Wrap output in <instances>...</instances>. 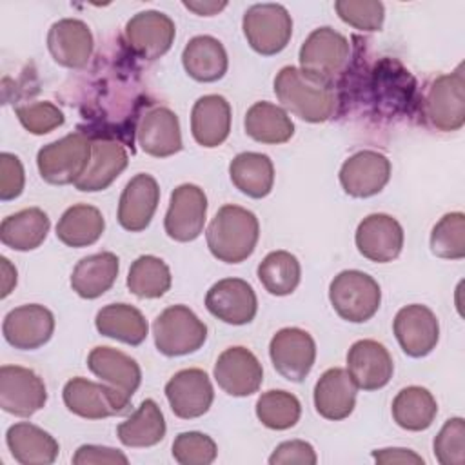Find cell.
Masks as SVG:
<instances>
[{"instance_id":"1","label":"cell","mask_w":465,"mask_h":465,"mask_svg":"<svg viewBox=\"0 0 465 465\" xmlns=\"http://www.w3.org/2000/svg\"><path fill=\"white\" fill-rule=\"evenodd\" d=\"M274 94L283 109L311 124L329 120L338 105L332 82L309 74L294 65L280 69L274 78Z\"/></svg>"},{"instance_id":"2","label":"cell","mask_w":465,"mask_h":465,"mask_svg":"<svg viewBox=\"0 0 465 465\" xmlns=\"http://www.w3.org/2000/svg\"><path fill=\"white\" fill-rule=\"evenodd\" d=\"M260 223L254 213L240 205H223L211 220L205 240L211 254L225 263L247 260L258 243Z\"/></svg>"},{"instance_id":"3","label":"cell","mask_w":465,"mask_h":465,"mask_svg":"<svg viewBox=\"0 0 465 465\" xmlns=\"http://www.w3.org/2000/svg\"><path fill=\"white\" fill-rule=\"evenodd\" d=\"M329 300L341 320L363 323L378 312L381 303V289L367 272L347 269L336 274L331 282Z\"/></svg>"},{"instance_id":"4","label":"cell","mask_w":465,"mask_h":465,"mask_svg":"<svg viewBox=\"0 0 465 465\" xmlns=\"http://www.w3.org/2000/svg\"><path fill=\"white\" fill-rule=\"evenodd\" d=\"M93 142L84 133H71L44 145L36 154L42 180L51 185H74L87 169Z\"/></svg>"},{"instance_id":"5","label":"cell","mask_w":465,"mask_h":465,"mask_svg":"<svg viewBox=\"0 0 465 465\" xmlns=\"http://www.w3.org/2000/svg\"><path fill=\"white\" fill-rule=\"evenodd\" d=\"M153 336L163 356H185L205 343L207 325L187 305H171L153 322Z\"/></svg>"},{"instance_id":"6","label":"cell","mask_w":465,"mask_h":465,"mask_svg":"<svg viewBox=\"0 0 465 465\" xmlns=\"http://www.w3.org/2000/svg\"><path fill=\"white\" fill-rule=\"evenodd\" d=\"M423 116L438 131L452 133L465 124L463 64L452 73L434 78L423 98Z\"/></svg>"},{"instance_id":"7","label":"cell","mask_w":465,"mask_h":465,"mask_svg":"<svg viewBox=\"0 0 465 465\" xmlns=\"http://www.w3.org/2000/svg\"><path fill=\"white\" fill-rule=\"evenodd\" d=\"M247 44L262 56L283 51L292 35V18L280 4H254L242 20Z\"/></svg>"},{"instance_id":"8","label":"cell","mask_w":465,"mask_h":465,"mask_svg":"<svg viewBox=\"0 0 465 465\" xmlns=\"http://www.w3.org/2000/svg\"><path fill=\"white\" fill-rule=\"evenodd\" d=\"M300 69L318 78L332 82L345 71L351 58L349 40L332 27L314 29L300 47Z\"/></svg>"},{"instance_id":"9","label":"cell","mask_w":465,"mask_h":465,"mask_svg":"<svg viewBox=\"0 0 465 465\" xmlns=\"http://www.w3.org/2000/svg\"><path fill=\"white\" fill-rule=\"evenodd\" d=\"M69 412L85 420H102L120 416L129 409L131 398L114 391L107 383H96L87 378H71L62 391Z\"/></svg>"},{"instance_id":"10","label":"cell","mask_w":465,"mask_h":465,"mask_svg":"<svg viewBox=\"0 0 465 465\" xmlns=\"http://www.w3.org/2000/svg\"><path fill=\"white\" fill-rule=\"evenodd\" d=\"M269 356L276 372L289 381H303L316 360L312 336L300 327L280 329L269 343Z\"/></svg>"},{"instance_id":"11","label":"cell","mask_w":465,"mask_h":465,"mask_svg":"<svg viewBox=\"0 0 465 465\" xmlns=\"http://www.w3.org/2000/svg\"><path fill=\"white\" fill-rule=\"evenodd\" d=\"M47 401L44 380L20 365L0 367V407L7 414L29 418Z\"/></svg>"},{"instance_id":"12","label":"cell","mask_w":465,"mask_h":465,"mask_svg":"<svg viewBox=\"0 0 465 465\" xmlns=\"http://www.w3.org/2000/svg\"><path fill=\"white\" fill-rule=\"evenodd\" d=\"M205 216L207 196L203 189L194 183H182L171 193L163 229L174 242H193L202 234Z\"/></svg>"},{"instance_id":"13","label":"cell","mask_w":465,"mask_h":465,"mask_svg":"<svg viewBox=\"0 0 465 465\" xmlns=\"http://www.w3.org/2000/svg\"><path fill=\"white\" fill-rule=\"evenodd\" d=\"M392 331L401 351L411 358L427 356L440 340L438 318L421 303L401 307L394 316Z\"/></svg>"},{"instance_id":"14","label":"cell","mask_w":465,"mask_h":465,"mask_svg":"<svg viewBox=\"0 0 465 465\" xmlns=\"http://www.w3.org/2000/svg\"><path fill=\"white\" fill-rule=\"evenodd\" d=\"M2 332L11 347L35 351L51 340L54 332V316L40 303H25L5 314Z\"/></svg>"},{"instance_id":"15","label":"cell","mask_w":465,"mask_h":465,"mask_svg":"<svg viewBox=\"0 0 465 465\" xmlns=\"http://www.w3.org/2000/svg\"><path fill=\"white\" fill-rule=\"evenodd\" d=\"M214 380L218 387L234 398H245L262 387L263 369L260 360L245 347L225 349L214 363Z\"/></svg>"},{"instance_id":"16","label":"cell","mask_w":465,"mask_h":465,"mask_svg":"<svg viewBox=\"0 0 465 465\" xmlns=\"http://www.w3.org/2000/svg\"><path fill=\"white\" fill-rule=\"evenodd\" d=\"M174 22L160 11H140L125 25V42L142 60L163 56L174 42Z\"/></svg>"},{"instance_id":"17","label":"cell","mask_w":465,"mask_h":465,"mask_svg":"<svg viewBox=\"0 0 465 465\" xmlns=\"http://www.w3.org/2000/svg\"><path fill=\"white\" fill-rule=\"evenodd\" d=\"M165 398L174 416L194 420L211 409L214 391L205 371L182 369L165 383Z\"/></svg>"},{"instance_id":"18","label":"cell","mask_w":465,"mask_h":465,"mask_svg":"<svg viewBox=\"0 0 465 465\" xmlns=\"http://www.w3.org/2000/svg\"><path fill=\"white\" fill-rule=\"evenodd\" d=\"M360 254L376 263H387L400 256L403 249V227L385 213L365 216L354 234Z\"/></svg>"},{"instance_id":"19","label":"cell","mask_w":465,"mask_h":465,"mask_svg":"<svg viewBox=\"0 0 465 465\" xmlns=\"http://www.w3.org/2000/svg\"><path fill=\"white\" fill-rule=\"evenodd\" d=\"M391 178V162L385 154L363 149L349 156L340 169L341 189L352 198L378 194Z\"/></svg>"},{"instance_id":"20","label":"cell","mask_w":465,"mask_h":465,"mask_svg":"<svg viewBox=\"0 0 465 465\" xmlns=\"http://www.w3.org/2000/svg\"><path fill=\"white\" fill-rule=\"evenodd\" d=\"M207 311L229 325H245L254 320L258 300L252 287L242 278L218 280L205 294Z\"/></svg>"},{"instance_id":"21","label":"cell","mask_w":465,"mask_h":465,"mask_svg":"<svg viewBox=\"0 0 465 465\" xmlns=\"http://www.w3.org/2000/svg\"><path fill=\"white\" fill-rule=\"evenodd\" d=\"M347 372L363 391H378L385 387L394 372V363L385 349L376 340H358L347 352Z\"/></svg>"},{"instance_id":"22","label":"cell","mask_w":465,"mask_h":465,"mask_svg":"<svg viewBox=\"0 0 465 465\" xmlns=\"http://www.w3.org/2000/svg\"><path fill=\"white\" fill-rule=\"evenodd\" d=\"M93 33L78 18H62L47 33V49L53 60L69 69L84 67L93 54Z\"/></svg>"},{"instance_id":"23","label":"cell","mask_w":465,"mask_h":465,"mask_svg":"<svg viewBox=\"0 0 465 465\" xmlns=\"http://www.w3.org/2000/svg\"><path fill=\"white\" fill-rule=\"evenodd\" d=\"M160 202L158 182L147 174H134L118 202V223L129 232H140L151 223Z\"/></svg>"},{"instance_id":"24","label":"cell","mask_w":465,"mask_h":465,"mask_svg":"<svg viewBox=\"0 0 465 465\" xmlns=\"http://www.w3.org/2000/svg\"><path fill=\"white\" fill-rule=\"evenodd\" d=\"M140 149L154 158H167L182 151V133L178 116L169 107L147 111L136 129Z\"/></svg>"},{"instance_id":"25","label":"cell","mask_w":465,"mask_h":465,"mask_svg":"<svg viewBox=\"0 0 465 465\" xmlns=\"http://www.w3.org/2000/svg\"><path fill=\"white\" fill-rule=\"evenodd\" d=\"M358 385L345 369L332 367L325 371L314 385L316 412L331 421L345 420L356 405Z\"/></svg>"},{"instance_id":"26","label":"cell","mask_w":465,"mask_h":465,"mask_svg":"<svg viewBox=\"0 0 465 465\" xmlns=\"http://www.w3.org/2000/svg\"><path fill=\"white\" fill-rule=\"evenodd\" d=\"M87 367L96 378L127 398H133L142 383L136 360L113 347H94L87 356Z\"/></svg>"},{"instance_id":"27","label":"cell","mask_w":465,"mask_h":465,"mask_svg":"<svg viewBox=\"0 0 465 465\" xmlns=\"http://www.w3.org/2000/svg\"><path fill=\"white\" fill-rule=\"evenodd\" d=\"M231 131V105L222 94L200 96L191 111V133L198 145H222Z\"/></svg>"},{"instance_id":"28","label":"cell","mask_w":465,"mask_h":465,"mask_svg":"<svg viewBox=\"0 0 465 465\" xmlns=\"http://www.w3.org/2000/svg\"><path fill=\"white\" fill-rule=\"evenodd\" d=\"M129 156L122 143L114 140H94L91 160L74 187L82 193H96L107 189L127 167Z\"/></svg>"},{"instance_id":"29","label":"cell","mask_w":465,"mask_h":465,"mask_svg":"<svg viewBox=\"0 0 465 465\" xmlns=\"http://www.w3.org/2000/svg\"><path fill=\"white\" fill-rule=\"evenodd\" d=\"M5 443L15 461L22 465H51L60 450L58 441L47 430L29 421L11 425Z\"/></svg>"},{"instance_id":"30","label":"cell","mask_w":465,"mask_h":465,"mask_svg":"<svg viewBox=\"0 0 465 465\" xmlns=\"http://www.w3.org/2000/svg\"><path fill=\"white\" fill-rule=\"evenodd\" d=\"M182 64L193 80L203 84L223 78L229 67L225 47L218 38L209 35H198L187 42L182 53Z\"/></svg>"},{"instance_id":"31","label":"cell","mask_w":465,"mask_h":465,"mask_svg":"<svg viewBox=\"0 0 465 465\" xmlns=\"http://www.w3.org/2000/svg\"><path fill=\"white\" fill-rule=\"evenodd\" d=\"M120 262L114 252L102 251L82 258L71 272L73 291L85 300H94L107 292L116 282Z\"/></svg>"},{"instance_id":"32","label":"cell","mask_w":465,"mask_h":465,"mask_svg":"<svg viewBox=\"0 0 465 465\" xmlns=\"http://www.w3.org/2000/svg\"><path fill=\"white\" fill-rule=\"evenodd\" d=\"M51 227L49 216L38 207L9 214L0 223V240L13 251H33L44 243Z\"/></svg>"},{"instance_id":"33","label":"cell","mask_w":465,"mask_h":465,"mask_svg":"<svg viewBox=\"0 0 465 465\" xmlns=\"http://www.w3.org/2000/svg\"><path fill=\"white\" fill-rule=\"evenodd\" d=\"M94 325L102 336L133 347L143 343L149 331L145 316L129 303H109L102 307L96 312Z\"/></svg>"},{"instance_id":"34","label":"cell","mask_w":465,"mask_h":465,"mask_svg":"<svg viewBox=\"0 0 465 465\" xmlns=\"http://www.w3.org/2000/svg\"><path fill=\"white\" fill-rule=\"evenodd\" d=\"M229 176L240 193L260 200L272 191L274 165L267 154L247 151L231 160Z\"/></svg>"},{"instance_id":"35","label":"cell","mask_w":465,"mask_h":465,"mask_svg":"<svg viewBox=\"0 0 465 465\" xmlns=\"http://www.w3.org/2000/svg\"><path fill=\"white\" fill-rule=\"evenodd\" d=\"M245 133L260 143H285L294 134V124L287 111L271 102L252 104L243 120Z\"/></svg>"},{"instance_id":"36","label":"cell","mask_w":465,"mask_h":465,"mask_svg":"<svg viewBox=\"0 0 465 465\" xmlns=\"http://www.w3.org/2000/svg\"><path fill=\"white\" fill-rule=\"evenodd\" d=\"M165 420L154 400H143L140 407L116 427L122 445L131 449H143L160 443L165 436Z\"/></svg>"},{"instance_id":"37","label":"cell","mask_w":465,"mask_h":465,"mask_svg":"<svg viewBox=\"0 0 465 465\" xmlns=\"http://www.w3.org/2000/svg\"><path fill=\"white\" fill-rule=\"evenodd\" d=\"M105 229V220L100 209L76 203L62 214L56 223V238L67 247H87L98 242Z\"/></svg>"},{"instance_id":"38","label":"cell","mask_w":465,"mask_h":465,"mask_svg":"<svg viewBox=\"0 0 465 465\" xmlns=\"http://www.w3.org/2000/svg\"><path fill=\"white\" fill-rule=\"evenodd\" d=\"M392 420L398 427L412 432L425 430L438 414V403L425 387L411 385L401 389L392 400Z\"/></svg>"},{"instance_id":"39","label":"cell","mask_w":465,"mask_h":465,"mask_svg":"<svg viewBox=\"0 0 465 465\" xmlns=\"http://www.w3.org/2000/svg\"><path fill=\"white\" fill-rule=\"evenodd\" d=\"M258 280L272 296H287L294 292L302 278V267L289 251H272L258 265Z\"/></svg>"},{"instance_id":"40","label":"cell","mask_w":465,"mask_h":465,"mask_svg":"<svg viewBox=\"0 0 465 465\" xmlns=\"http://www.w3.org/2000/svg\"><path fill=\"white\" fill-rule=\"evenodd\" d=\"M171 282L167 263L153 254L138 256L127 274V287L138 298H160L171 289Z\"/></svg>"},{"instance_id":"41","label":"cell","mask_w":465,"mask_h":465,"mask_svg":"<svg viewBox=\"0 0 465 465\" xmlns=\"http://www.w3.org/2000/svg\"><path fill=\"white\" fill-rule=\"evenodd\" d=\"M256 416L267 429L285 430L302 416L300 400L287 391H267L256 401Z\"/></svg>"},{"instance_id":"42","label":"cell","mask_w":465,"mask_h":465,"mask_svg":"<svg viewBox=\"0 0 465 465\" xmlns=\"http://www.w3.org/2000/svg\"><path fill=\"white\" fill-rule=\"evenodd\" d=\"M430 251L443 260H461L465 256V214L447 213L432 227Z\"/></svg>"},{"instance_id":"43","label":"cell","mask_w":465,"mask_h":465,"mask_svg":"<svg viewBox=\"0 0 465 465\" xmlns=\"http://www.w3.org/2000/svg\"><path fill=\"white\" fill-rule=\"evenodd\" d=\"M216 456L218 447L214 440L203 432H180L173 441V458L180 465H209Z\"/></svg>"},{"instance_id":"44","label":"cell","mask_w":465,"mask_h":465,"mask_svg":"<svg viewBox=\"0 0 465 465\" xmlns=\"http://www.w3.org/2000/svg\"><path fill=\"white\" fill-rule=\"evenodd\" d=\"M338 16L358 31H380L385 18V7L378 0H338L334 4Z\"/></svg>"},{"instance_id":"45","label":"cell","mask_w":465,"mask_h":465,"mask_svg":"<svg viewBox=\"0 0 465 465\" xmlns=\"http://www.w3.org/2000/svg\"><path fill=\"white\" fill-rule=\"evenodd\" d=\"M434 456L441 465L465 463V421L456 416L443 423L434 438Z\"/></svg>"},{"instance_id":"46","label":"cell","mask_w":465,"mask_h":465,"mask_svg":"<svg viewBox=\"0 0 465 465\" xmlns=\"http://www.w3.org/2000/svg\"><path fill=\"white\" fill-rule=\"evenodd\" d=\"M18 122L31 134H47L65 122L64 113L51 102H35L15 109Z\"/></svg>"},{"instance_id":"47","label":"cell","mask_w":465,"mask_h":465,"mask_svg":"<svg viewBox=\"0 0 465 465\" xmlns=\"http://www.w3.org/2000/svg\"><path fill=\"white\" fill-rule=\"evenodd\" d=\"M25 185L24 165L18 156L11 153L0 154V200L9 202L22 194Z\"/></svg>"},{"instance_id":"48","label":"cell","mask_w":465,"mask_h":465,"mask_svg":"<svg viewBox=\"0 0 465 465\" xmlns=\"http://www.w3.org/2000/svg\"><path fill=\"white\" fill-rule=\"evenodd\" d=\"M316 461L318 458L312 445L303 440L283 441L269 456L271 465H314Z\"/></svg>"},{"instance_id":"49","label":"cell","mask_w":465,"mask_h":465,"mask_svg":"<svg viewBox=\"0 0 465 465\" xmlns=\"http://www.w3.org/2000/svg\"><path fill=\"white\" fill-rule=\"evenodd\" d=\"M74 465H100V463H122L127 465L129 458L113 447L102 445H82L76 449L73 456Z\"/></svg>"},{"instance_id":"50","label":"cell","mask_w":465,"mask_h":465,"mask_svg":"<svg viewBox=\"0 0 465 465\" xmlns=\"http://www.w3.org/2000/svg\"><path fill=\"white\" fill-rule=\"evenodd\" d=\"M372 458H374L376 463H416V465H423V458L420 454H416L411 449H401V447L372 450Z\"/></svg>"},{"instance_id":"51","label":"cell","mask_w":465,"mask_h":465,"mask_svg":"<svg viewBox=\"0 0 465 465\" xmlns=\"http://www.w3.org/2000/svg\"><path fill=\"white\" fill-rule=\"evenodd\" d=\"M183 7L200 15V16H213V15H218L222 9H225L227 2H202V0H196V2H183Z\"/></svg>"},{"instance_id":"52","label":"cell","mask_w":465,"mask_h":465,"mask_svg":"<svg viewBox=\"0 0 465 465\" xmlns=\"http://www.w3.org/2000/svg\"><path fill=\"white\" fill-rule=\"evenodd\" d=\"M0 262H2V292H0V296L5 298L16 285V269L9 263V260L5 256H2Z\"/></svg>"}]
</instances>
